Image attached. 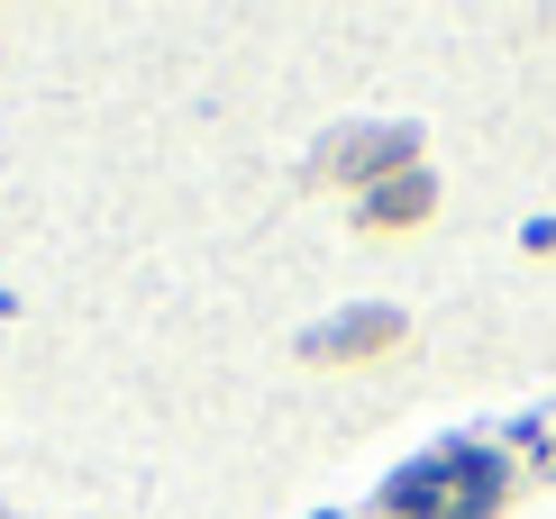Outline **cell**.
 Listing matches in <instances>:
<instances>
[{
	"mask_svg": "<svg viewBox=\"0 0 556 519\" xmlns=\"http://www.w3.org/2000/svg\"><path fill=\"white\" fill-rule=\"evenodd\" d=\"M511 456L502 446H475V438H447L429 446V456H410L402 474L375 492V510L365 519H493L511 502Z\"/></svg>",
	"mask_w": 556,
	"mask_h": 519,
	"instance_id": "cell-1",
	"label": "cell"
},
{
	"mask_svg": "<svg viewBox=\"0 0 556 519\" xmlns=\"http://www.w3.org/2000/svg\"><path fill=\"white\" fill-rule=\"evenodd\" d=\"M420 164V128L410 119H356V128H338L329 147L311 155V192H383L392 174H410Z\"/></svg>",
	"mask_w": 556,
	"mask_h": 519,
	"instance_id": "cell-2",
	"label": "cell"
},
{
	"mask_svg": "<svg viewBox=\"0 0 556 519\" xmlns=\"http://www.w3.org/2000/svg\"><path fill=\"white\" fill-rule=\"evenodd\" d=\"M402 338H410V311H392V301H356V311H329L319 328H301L292 356L319 365V374H338V365H383V356H402Z\"/></svg>",
	"mask_w": 556,
	"mask_h": 519,
	"instance_id": "cell-3",
	"label": "cell"
},
{
	"mask_svg": "<svg viewBox=\"0 0 556 519\" xmlns=\"http://www.w3.org/2000/svg\"><path fill=\"white\" fill-rule=\"evenodd\" d=\"M438 219V174L429 164H410V174H392L383 192L356 201V238H410V228Z\"/></svg>",
	"mask_w": 556,
	"mask_h": 519,
	"instance_id": "cell-4",
	"label": "cell"
},
{
	"mask_svg": "<svg viewBox=\"0 0 556 519\" xmlns=\"http://www.w3.org/2000/svg\"><path fill=\"white\" fill-rule=\"evenodd\" d=\"M520 246H529V255H556V219H529V228H520Z\"/></svg>",
	"mask_w": 556,
	"mask_h": 519,
	"instance_id": "cell-5",
	"label": "cell"
}]
</instances>
